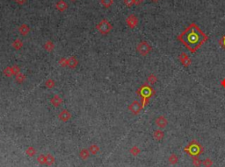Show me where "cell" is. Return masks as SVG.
<instances>
[{"label": "cell", "mask_w": 225, "mask_h": 167, "mask_svg": "<svg viewBox=\"0 0 225 167\" xmlns=\"http://www.w3.org/2000/svg\"><path fill=\"white\" fill-rule=\"evenodd\" d=\"M177 39L190 53H194L208 41V36L195 23H191L183 32L178 35Z\"/></svg>", "instance_id": "1"}, {"label": "cell", "mask_w": 225, "mask_h": 167, "mask_svg": "<svg viewBox=\"0 0 225 167\" xmlns=\"http://www.w3.org/2000/svg\"><path fill=\"white\" fill-rule=\"evenodd\" d=\"M136 94L142 98V105L144 108L150 102V98L153 96H155L156 91L154 90V89L150 85L144 83L137 89Z\"/></svg>", "instance_id": "2"}, {"label": "cell", "mask_w": 225, "mask_h": 167, "mask_svg": "<svg viewBox=\"0 0 225 167\" xmlns=\"http://www.w3.org/2000/svg\"><path fill=\"white\" fill-rule=\"evenodd\" d=\"M184 150L190 157L194 158V157H199L204 151V149H203L202 145L197 140L194 139L184 148Z\"/></svg>", "instance_id": "3"}, {"label": "cell", "mask_w": 225, "mask_h": 167, "mask_svg": "<svg viewBox=\"0 0 225 167\" xmlns=\"http://www.w3.org/2000/svg\"><path fill=\"white\" fill-rule=\"evenodd\" d=\"M96 29L98 30V32H100V34H102V35H106V34H108V33L112 31L113 25H112V24H111L107 19H102V20L100 21L99 24H97V25H96Z\"/></svg>", "instance_id": "4"}, {"label": "cell", "mask_w": 225, "mask_h": 167, "mask_svg": "<svg viewBox=\"0 0 225 167\" xmlns=\"http://www.w3.org/2000/svg\"><path fill=\"white\" fill-rule=\"evenodd\" d=\"M151 50H152V48L147 41H141L136 47V51L142 56H147L151 52Z\"/></svg>", "instance_id": "5"}, {"label": "cell", "mask_w": 225, "mask_h": 167, "mask_svg": "<svg viewBox=\"0 0 225 167\" xmlns=\"http://www.w3.org/2000/svg\"><path fill=\"white\" fill-rule=\"evenodd\" d=\"M128 110L131 112V114H133L134 116H137L140 114V112L142 111V109H143V105L138 101H134L129 106H128Z\"/></svg>", "instance_id": "6"}, {"label": "cell", "mask_w": 225, "mask_h": 167, "mask_svg": "<svg viewBox=\"0 0 225 167\" xmlns=\"http://www.w3.org/2000/svg\"><path fill=\"white\" fill-rule=\"evenodd\" d=\"M138 18L135 15V14H130L127 16V18L126 19V24L130 28V29H134L137 26L138 24Z\"/></svg>", "instance_id": "7"}, {"label": "cell", "mask_w": 225, "mask_h": 167, "mask_svg": "<svg viewBox=\"0 0 225 167\" xmlns=\"http://www.w3.org/2000/svg\"><path fill=\"white\" fill-rule=\"evenodd\" d=\"M178 58H179V60H180L182 66L185 68H188L192 64V60L189 58V56L186 53H181L179 54Z\"/></svg>", "instance_id": "8"}, {"label": "cell", "mask_w": 225, "mask_h": 167, "mask_svg": "<svg viewBox=\"0 0 225 167\" xmlns=\"http://www.w3.org/2000/svg\"><path fill=\"white\" fill-rule=\"evenodd\" d=\"M71 118V114L68 109H63L58 115V119L63 122H67Z\"/></svg>", "instance_id": "9"}, {"label": "cell", "mask_w": 225, "mask_h": 167, "mask_svg": "<svg viewBox=\"0 0 225 167\" xmlns=\"http://www.w3.org/2000/svg\"><path fill=\"white\" fill-rule=\"evenodd\" d=\"M155 123L156 125L158 127V128H161V129H164L167 126L168 124V121L165 118V116H159L157 117V119L155 120Z\"/></svg>", "instance_id": "10"}, {"label": "cell", "mask_w": 225, "mask_h": 167, "mask_svg": "<svg viewBox=\"0 0 225 167\" xmlns=\"http://www.w3.org/2000/svg\"><path fill=\"white\" fill-rule=\"evenodd\" d=\"M55 9L60 12H63L68 9V4L64 0H59L55 4Z\"/></svg>", "instance_id": "11"}, {"label": "cell", "mask_w": 225, "mask_h": 167, "mask_svg": "<svg viewBox=\"0 0 225 167\" xmlns=\"http://www.w3.org/2000/svg\"><path fill=\"white\" fill-rule=\"evenodd\" d=\"M63 98L59 96V95H55V96H52L51 99H50V103H51L54 107H55V108L59 107V106L63 103Z\"/></svg>", "instance_id": "12"}, {"label": "cell", "mask_w": 225, "mask_h": 167, "mask_svg": "<svg viewBox=\"0 0 225 167\" xmlns=\"http://www.w3.org/2000/svg\"><path fill=\"white\" fill-rule=\"evenodd\" d=\"M78 65V60L75 56H71L68 58V68L71 69H74Z\"/></svg>", "instance_id": "13"}, {"label": "cell", "mask_w": 225, "mask_h": 167, "mask_svg": "<svg viewBox=\"0 0 225 167\" xmlns=\"http://www.w3.org/2000/svg\"><path fill=\"white\" fill-rule=\"evenodd\" d=\"M31 29L29 27V25L26 24H22L20 25L19 27V32L22 35V36H26L29 32H30Z\"/></svg>", "instance_id": "14"}, {"label": "cell", "mask_w": 225, "mask_h": 167, "mask_svg": "<svg viewBox=\"0 0 225 167\" xmlns=\"http://www.w3.org/2000/svg\"><path fill=\"white\" fill-rule=\"evenodd\" d=\"M91 156V153L88 149H82L79 152V157L83 160H87Z\"/></svg>", "instance_id": "15"}, {"label": "cell", "mask_w": 225, "mask_h": 167, "mask_svg": "<svg viewBox=\"0 0 225 167\" xmlns=\"http://www.w3.org/2000/svg\"><path fill=\"white\" fill-rule=\"evenodd\" d=\"M24 43L20 39H16L13 40V42L12 43V47L14 48L15 50H20L21 48H23Z\"/></svg>", "instance_id": "16"}, {"label": "cell", "mask_w": 225, "mask_h": 167, "mask_svg": "<svg viewBox=\"0 0 225 167\" xmlns=\"http://www.w3.org/2000/svg\"><path fill=\"white\" fill-rule=\"evenodd\" d=\"M153 137L157 141H161L165 137V133L161 130H157L153 132Z\"/></svg>", "instance_id": "17"}, {"label": "cell", "mask_w": 225, "mask_h": 167, "mask_svg": "<svg viewBox=\"0 0 225 167\" xmlns=\"http://www.w3.org/2000/svg\"><path fill=\"white\" fill-rule=\"evenodd\" d=\"M43 48H44V50L45 51H47V52H53L54 51V49H55V44L51 41V40H47L45 43H44V45H43Z\"/></svg>", "instance_id": "18"}, {"label": "cell", "mask_w": 225, "mask_h": 167, "mask_svg": "<svg viewBox=\"0 0 225 167\" xmlns=\"http://www.w3.org/2000/svg\"><path fill=\"white\" fill-rule=\"evenodd\" d=\"M88 150L90 151L91 155H97L99 153V151H100V146L98 144L93 143V144H91L89 146Z\"/></svg>", "instance_id": "19"}, {"label": "cell", "mask_w": 225, "mask_h": 167, "mask_svg": "<svg viewBox=\"0 0 225 167\" xmlns=\"http://www.w3.org/2000/svg\"><path fill=\"white\" fill-rule=\"evenodd\" d=\"M55 158L53 155H51L50 153H48L46 155V166H51L55 164Z\"/></svg>", "instance_id": "20"}, {"label": "cell", "mask_w": 225, "mask_h": 167, "mask_svg": "<svg viewBox=\"0 0 225 167\" xmlns=\"http://www.w3.org/2000/svg\"><path fill=\"white\" fill-rule=\"evenodd\" d=\"M25 79H26L25 75L22 73H19L17 75H15V81L19 84H22L25 81Z\"/></svg>", "instance_id": "21"}, {"label": "cell", "mask_w": 225, "mask_h": 167, "mask_svg": "<svg viewBox=\"0 0 225 167\" xmlns=\"http://www.w3.org/2000/svg\"><path fill=\"white\" fill-rule=\"evenodd\" d=\"M129 153L132 156H134V157H137L141 153V150L139 149V147H137V146L135 145V146L131 147V149L129 150Z\"/></svg>", "instance_id": "22"}, {"label": "cell", "mask_w": 225, "mask_h": 167, "mask_svg": "<svg viewBox=\"0 0 225 167\" xmlns=\"http://www.w3.org/2000/svg\"><path fill=\"white\" fill-rule=\"evenodd\" d=\"M25 154L28 156V157H33V156H35V154H36V150L34 149V147H33V146H30V147H28L26 150H25Z\"/></svg>", "instance_id": "23"}, {"label": "cell", "mask_w": 225, "mask_h": 167, "mask_svg": "<svg viewBox=\"0 0 225 167\" xmlns=\"http://www.w3.org/2000/svg\"><path fill=\"white\" fill-rule=\"evenodd\" d=\"M44 85H45V87H46L47 89H51L55 88V80H53V79H48V80L45 81Z\"/></svg>", "instance_id": "24"}, {"label": "cell", "mask_w": 225, "mask_h": 167, "mask_svg": "<svg viewBox=\"0 0 225 167\" xmlns=\"http://www.w3.org/2000/svg\"><path fill=\"white\" fill-rule=\"evenodd\" d=\"M157 81V77L155 74H153V73L150 74V75L148 76V78H147V82L149 83V85H153V84H155Z\"/></svg>", "instance_id": "25"}, {"label": "cell", "mask_w": 225, "mask_h": 167, "mask_svg": "<svg viewBox=\"0 0 225 167\" xmlns=\"http://www.w3.org/2000/svg\"><path fill=\"white\" fill-rule=\"evenodd\" d=\"M3 73L6 76V77H12L13 76V72H12V67H6L4 70H3Z\"/></svg>", "instance_id": "26"}, {"label": "cell", "mask_w": 225, "mask_h": 167, "mask_svg": "<svg viewBox=\"0 0 225 167\" xmlns=\"http://www.w3.org/2000/svg\"><path fill=\"white\" fill-rule=\"evenodd\" d=\"M168 161H169V163H170L171 165H176V164L178 163V156H177L176 154L173 153V154H171V156L169 157Z\"/></svg>", "instance_id": "27"}, {"label": "cell", "mask_w": 225, "mask_h": 167, "mask_svg": "<svg viewBox=\"0 0 225 167\" xmlns=\"http://www.w3.org/2000/svg\"><path fill=\"white\" fill-rule=\"evenodd\" d=\"M100 4L105 8H109V7H111L113 5L114 0H100Z\"/></svg>", "instance_id": "28"}, {"label": "cell", "mask_w": 225, "mask_h": 167, "mask_svg": "<svg viewBox=\"0 0 225 167\" xmlns=\"http://www.w3.org/2000/svg\"><path fill=\"white\" fill-rule=\"evenodd\" d=\"M58 64L60 67L62 68H66L68 67V59H66L65 57H62L59 60H58Z\"/></svg>", "instance_id": "29"}, {"label": "cell", "mask_w": 225, "mask_h": 167, "mask_svg": "<svg viewBox=\"0 0 225 167\" xmlns=\"http://www.w3.org/2000/svg\"><path fill=\"white\" fill-rule=\"evenodd\" d=\"M37 162L40 165H46V156L44 154H41L37 157Z\"/></svg>", "instance_id": "30"}, {"label": "cell", "mask_w": 225, "mask_h": 167, "mask_svg": "<svg viewBox=\"0 0 225 167\" xmlns=\"http://www.w3.org/2000/svg\"><path fill=\"white\" fill-rule=\"evenodd\" d=\"M202 164V161L200 160L198 157H194L193 158V166L194 167H200Z\"/></svg>", "instance_id": "31"}, {"label": "cell", "mask_w": 225, "mask_h": 167, "mask_svg": "<svg viewBox=\"0 0 225 167\" xmlns=\"http://www.w3.org/2000/svg\"><path fill=\"white\" fill-rule=\"evenodd\" d=\"M203 166L205 167H211L213 166V161L211 160V158H207L206 159H204V161L202 162Z\"/></svg>", "instance_id": "32"}, {"label": "cell", "mask_w": 225, "mask_h": 167, "mask_svg": "<svg viewBox=\"0 0 225 167\" xmlns=\"http://www.w3.org/2000/svg\"><path fill=\"white\" fill-rule=\"evenodd\" d=\"M12 72H13L14 76L17 75L19 73H20V68L18 65H13V66H12Z\"/></svg>", "instance_id": "33"}, {"label": "cell", "mask_w": 225, "mask_h": 167, "mask_svg": "<svg viewBox=\"0 0 225 167\" xmlns=\"http://www.w3.org/2000/svg\"><path fill=\"white\" fill-rule=\"evenodd\" d=\"M219 45H220L221 48H223L225 51V34L220 39V40H219Z\"/></svg>", "instance_id": "34"}, {"label": "cell", "mask_w": 225, "mask_h": 167, "mask_svg": "<svg viewBox=\"0 0 225 167\" xmlns=\"http://www.w3.org/2000/svg\"><path fill=\"white\" fill-rule=\"evenodd\" d=\"M124 4L127 7H132L135 4V1L134 0H124Z\"/></svg>", "instance_id": "35"}, {"label": "cell", "mask_w": 225, "mask_h": 167, "mask_svg": "<svg viewBox=\"0 0 225 167\" xmlns=\"http://www.w3.org/2000/svg\"><path fill=\"white\" fill-rule=\"evenodd\" d=\"M25 2H26V0H15V3L20 4V5H22V4H25Z\"/></svg>", "instance_id": "36"}, {"label": "cell", "mask_w": 225, "mask_h": 167, "mask_svg": "<svg viewBox=\"0 0 225 167\" xmlns=\"http://www.w3.org/2000/svg\"><path fill=\"white\" fill-rule=\"evenodd\" d=\"M134 1H135V5H140L143 2V0H134Z\"/></svg>", "instance_id": "37"}, {"label": "cell", "mask_w": 225, "mask_h": 167, "mask_svg": "<svg viewBox=\"0 0 225 167\" xmlns=\"http://www.w3.org/2000/svg\"><path fill=\"white\" fill-rule=\"evenodd\" d=\"M221 86H222L223 88H224L225 89V78L224 79H223V80H222V81H221Z\"/></svg>", "instance_id": "38"}, {"label": "cell", "mask_w": 225, "mask_h": 167, "mask_svg": "<svg viewBox=\"0 0 225 167\" xmlns=\"http://www.w3.org/2000/svg\"><path fill=\"white\" fill-rule=\"evenodd\" d=\"M152 1H153V2H155V3H157V2H158L159 0H152Z\"/></svg>", "instance_id": "39"}, {"label": "cell", "mask_w": 225, "mask_h": 167, "mask_svg": "<svg viewBox=\"0 0 225 167\" xmlns=\"http://www.w3.org/2000/svg\"><path fill=\"white\" fill-rule=\"evenodd\" d=\"M71 1H75V0H71Z\"/></svg>", "instance_id": "40"}, {"label": "cell", "mask_w": 225, "mask_h": 167, "mask_svg": "<svg viewBox=\"0 0 225 167\" xmlns=\"http://www.w3.org/2000/svg\"><path fill=\"white\" fill-rule=\"evenodd\" d=\"M224 167H225V166H224Z\"/></svg>", "instance_id": "41"}]
</instances>
